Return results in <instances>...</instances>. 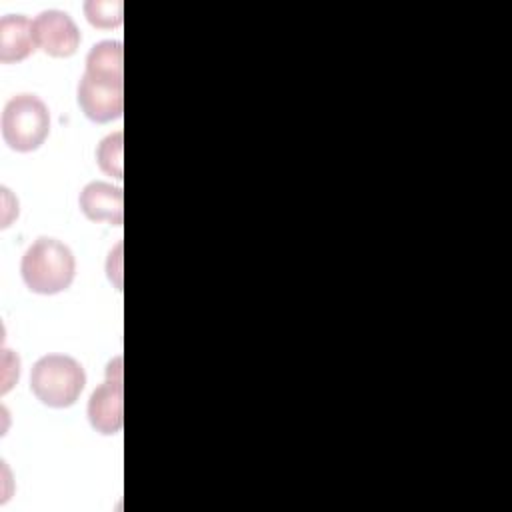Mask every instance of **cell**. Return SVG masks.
<instances>
[{
    "mask_svg": "<svg viewBox=\"0 0 512 512\" xmlns=\"http://www.w3.org/2000/svg\"><path fill=\"white\" fill-rule=\"evenodd\" d=\"M76 272V260L72 250L56 238L34 240L22 256L20 274L28 290L36 294H58L64 292Z\"/></svg>",
    "mask_w": 512,
    "mask_h": 512,
    "instance_id": "cell-1",
    "label": "cell"
},
{
    "mask_svg": "<svg viewBox=\"0 0 512 512\" xmlns=\"http://www.w3.org/2000/svg\"><path fill=\"white\" fill-rule=\"evenodd\" d=\"M86 384L84 368L78 360L66 354H46L32 366L30 390L50 408L72 406Z\"/></svg>",
    "mask_w": 512,
    "mask_h": 512,
    "instance_id": "cell-2",
    "label": "cell"
},
{
    "mask_svg": "<svg viewBox=\"0 0 512 512\" xmlns=\"http://www.w3.org/2000/svg\"><path fill=\"white\" fill-rule=\"evenodd\" d=\"M50 132V112L34 94L10 98L2 110V138L16 152H32Z\"/></svg>",
    "mask_w": 512,
    "mask_h": 512,
    "instance_id": "cell-3",
    "label": "cell"
},
{
    "mask_svg": "<svg viewBox=\"0 0 512 512\" xmlns=\"http://www.w3.org/2000/svg\"><path fill=\"white\" fill-rule=\"evenodd\" d=\"M78 104L92 122L104 124L120 118L124 110L122 78L84 72L78 82Z\"/></svg>",
    "mask_w": 512,
    "mask_h": 512,
    "instance_id": "cell-4",
    "label": "cell"
},
{
    "mask_svg": "<svg viewBox=\"0 0 512 512\" xmlns=\"http://www.w3.org/2000/svg\"><path fill=\"white\" fill-rule=\"evenodd\" d=\"M36 46L52 58H68L80 46V30L62 10H44L32 22Z\"/></svg>",
    "mask_w": 512,
    "mask_h": 512,
    "instance_id": "cell-5",
    "label": "cell"
},
{
    "mask_svg": "<svg viewBox=\"0 0 512 512\" xmlns=\"http://www.w3.org/2000/svg\"><path fill=\"white\" fill-rule=\"evenodd\" d=\"M108 378L92 392L88 400V420L92 428L100 434H116L120 432L124 424V388H122V370L112 376L110 370H106Z\"/></svg>",
    "mask_w": 512,
    "mask_h": 512,
    "instance_id": "cell-6",
    "label": "cell"
},
{
    "mask_svg": "<svg viewBox=\"0 0 512 512\" xmlns=\"http://www.w3.org/2000/svg\"><path fill=\"white\" fill-rule=\"evenodd\" d=\"M80 210L92 222H106L120 226L124 218L122 188L108 182H90L78 196Z\"/></svg>",
    "mask_w": 512,
    "mask_h": 512,
    "instance_id": "cell-7",
    "label": "cell"
},
{
    "mask_svg": "<svg viewBox=\"0 0 512 512\" xmlns=\"http://www.w3.org/2000/svg\"><path fill=\"white\" fill-rule=\"evenodd\" d=\"M36 48L32 22L22 14H8L0 20V62H20Z\"/></svg>",
    "mask_w": 512,
    "mask_h": 512,
    "instance_id": "cell-8",
    "label": "cell"
},
{
    "mask_svg": "<svg viewBox=\"0 0 512 512\" xmlns=\"http://www.w3.org/2000/svg\"><path fill=\"white\" fill-rule=\"evenodd\" d=\"M122 42L116 40H102L94 44L86 56V70L88 74L98 76H112V78H124L122 76Z\"/></svg>",
    "mask_w": 512,
    "mask_h": 512,
    "instance_id": "cell-9",
    "label": "cell"
},
{
    "mask_svg": "<svg viewBox=\"0 0 512 512\" xmlns=\"http://www.w3.org/2000/svg\"><path fill=\"white\" fill-rule=\"evenodd\" d=\"M122 150H124L122 130L106 136L96 150V162L100 170L116 180H122Z\"/></svg>",
    "mask_w": 512,
    "mask_h": 512,
    "instance_id": "cell-10",
    "label": "cell"
},
{
    "mask_svg": "<svg viewBox=\"0 0 512 512\" xmlns=\"http://www.w3.org/2000/svg\"><path fill=\"white\" fill-rule=\"evenodd\" d=\"M86 20L102 30L116 28L122 24V2L120 0H88L84 2Z\"/></svg>",
    "mask_w": 512,
    "mask_h": 512,
    "instance_id": "cell-11",
    "label": "cell"
}]
</instances>
